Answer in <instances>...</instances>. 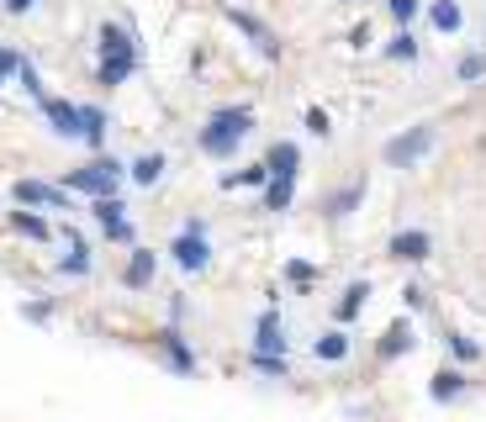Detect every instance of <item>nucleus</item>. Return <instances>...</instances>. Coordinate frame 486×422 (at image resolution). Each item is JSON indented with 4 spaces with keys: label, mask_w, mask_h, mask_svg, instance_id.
I'll use <instances>...</instances> for the list:
<instances>
[{
    "label": "nucleus",
    "mask_w": 486,
    "mask_h": 422,
    "mask_svg": "<svg viewBox=\"0 0 486 422\" xmlns=\"http://www.w3.org/2000/svg\"><path fill=\"white\" fill-rule=\"evenodd\" d=\"M132 69H138V48H132V37L106 22V27H101V69H95V80H101V85H122Z\"/></svg>",
    "instance_id": "nucleus-1"
},
{
    "label": "nucleus",
    "mask_w": 486,
    "mask_h": 422,
    "mask_svg": "<svg viewBox=\"0 0 486 422\" xmlns=\"http://www.w3.org/2000/svg\"><path fill=\"white\" fill-rule=\"evenodd\" d=\"M248 127H254V111L248 106H228V111H212V121H207V132H201V149L207 153H233L248 138Z\"/></svg>",
    "instance_id": "nucleus-2"
},
{
    "label": "nucleus",
    "mask_w": 486,
    "mask_h": 422,
    "mask_svg": "<svg viewBox=\"0 0 486 422\" xmlns=\"http://www.w3.org/2000/svg\"><path fill=\"white\" fill-rule=\"evenodd\" d=\"M428 149H433V127H413V132H402V138L386 143V164L392 169H413Z\"/></svg>",
    "instance_id": "nucleus-3"
},
{
    "label": "nucleus",
    "mask_w": 486,
    "mask_h": 422,
    "mask_svg": "<svg viewBox=\"0 0 486 422\" xmlns=\"http://www.w3.org/2000/svg\"><path fill=\"white\" fill-rule=\"evenodd\" d=\"M69 185L101 201V196H112V190H117V164H112V158H101V164H91V169H74Z\"/></svg>",
    "instance_id": "nucleus-4"
},
{
    "label": "nucleus",
    "mask_w": 486,
    "mask_h": 422,
    "mask_svg": "<svg viewBox=\"0 0 486 422\" xmlns=\"http://www.w3.org/2000/svg\"><path fill=\"white\" fill-rule=\"evenodd\" d=\"M170 254H175L180 270H207V259H212V248H207V238H201V227L180 233V238L170 243Z\"/></svg>",
    "instance_id": "nucleus-5"
},
{
    "label": "nucleus",
    "mask_w": 486,
    "mask_h": 422,
    "mask_svg": "<svg viewBox=\"0 0 486 422\" xmlns=\"http://www.w3.org/2000/svg\"><path fill=\"white\" fill-rule=\"evenodd\" d=\"M16 201H22V206H53V211H69L63 190H53V185H43V180H22V185H16Z\"/></svg>",
    "instance_id": "nucleus-6"
},
{
    "label": "nucleus",
    "mask_w": 486,
    "mask_h": 422,
    "mask_svg": "<svg viewBox=\"0 0 486 422\" xmlns=\"http://www.w3.org/2000/svg\"><path fill=\"white\" fill-rule=\"evenodd\" d=\"M428 248H433V243H428V233H418V227H413V233H396V238L386 243V254H392V259H407V264L428 259Z\"/></svg>",
    "instance_id": "nucleus-7"
},
{
    "label": "nucleus",
    "mask_w": 486,
    "mask_h": 422,
    "mask_svg": "<svg viewBox=\"0 0 486 422\" xmlns=\"http://www.w3.org/2000/svg\"><path fill=\"white\" fill-rule=\"evenodd\" d=\"M265 164H270V175H280V180H296V164H302V153H296V143H275Z\"/></svg>",
    "instance_id": "nucleus-8"
},
{
    "label": "nucleus",
    "mask_w": 486,
    "mask_h": 422,
    "mask_svg": "<svg viewBox=\"0 0 486 422\" xmlns=\"http://www.w3.org/2000/svg\"><path fill=\"white\" fill-rule=\"evenodd\" d=\"M43 111L53 117V127H59L63 138H80V111H74V106H63V101H48V95H43Z\"/></svg>",
    "instance_id": "nucleus-9"
},
{
    "label": "nucleus",
    "mask_w": 486,
    "mask_h": 422,
    "mask_svg": "<svg viewBox=\"0 0 486 422\" xmlns=\"http://www.w3.org/2000/svg\"><path fill=\"white\" fill-rule=\"evenodd\" d=\"M286 349V338H280V322H275V312H265V322L254 332V354H280Z\"/></svg>",
    "instance_id": "nucleus-10"
},
{
    "label": "nucleus",
    "mask_w": 486,
    "mask_h": 422,
    "mask_svg": "<svg viewBox=\"0 0 486 422\" xmlns=\"http://www.w3.org/2000/svg\"><path fill=\"white\" fill-rule=\"evenodd\" d=\"M402 349H413V328H407V322H392V328H386V338L375 343V354H381V360H396Z\"/></svg>",
    "instance_id": "nucleus-11"
},
{
    "label": "nucleus",
    "mask_w": 486,
    "mask_h": 422,
    "mask_svg": "<svg viewBox=\"0 0 486 422\" xmlns=\"http://www.w3.org/2000/svg\"><path fill=\"white\" fill-rule=\"evenodd\" d=\"M228 16H233V22H238V27L248 32V37H254V43H259V53H265V59H275V53H280V48H275V37H270V27H265V22H254V16H243V11H228Z\"/></svg>",
    "instance_id": "nucleus-12"
},
{
    "label": "nucleus",
    "mask_w": 486,
    "mask_h": 422,
    "mask_svg": "<svg viewBox=\"0 0 486 422\" xmlns=\"http://www.w3.org/2000/svg\"><path fill=\"white\" fill-rule=\"evenodd\" d=\"M122 280H127V285H149V280H153V254H149V248H132V259H127Z\"/></svg>",
    "instance_id": "nucleus-13"
},
{
    "label": "nucleus",
    "mask_w": 486,
    "mask_h": 422,
    "mask_svg": "<svg viewBox=\"0 0 486 422\" xmlns=\"http://www.w3.org/2000/svg\"><path fill=\"white\" fill-rule=\"evenodd\" d=\"M428 391H433V401H455V396L465 391V375H460V369H439Z\"/></svg>",
    "instance_id": "nucleus-14"
},
{
    "label": "nucleus",
    "mask_w": 486,
    "mask_h": 422,
    "mask_svg": "<svg viewBox=\"0 0 486 422\" xmlns=\"http://www.w3.org/2000/svg\"><path fill=\"white\" fill-rule=\"evenodd\" d=\"M428 16H433V27H439V32H460V5H455V0H433Z\"/></svg>",
    "instance_id": "nucleus-15"
},
{
    "label": "nucleus",
    "mask_w": 486,
    "mask_h": 422,
    "mask_svg": "<svg viewBox=\"0 0 486 422\" xmlns=\"http://www.w3.org/2000/svg\"><path fill=\"white\" fill-rule=\"evenodd\" d=\"M95 216L106 222V233L127 227V206H122V201H112V196H101V201H95Z\"/></svg>",
    "instance_id": "nucleus-16"
},
{
    "label": "nucleus",
    "mask_w": 486,
    "mask_h": 422,
    "mask_svg": "<svg viewBox=\"0 0 486 422\" xmlns=\"http://www.w3.org/2000/svg\"><path fill=\"white\" fill-rule=\"evenodd\" d=\"M364 296H370V285H349V291H344V302H338V322H355V317H360V306H364Z\"/></svg>",
    "instance_id": "nucleus-17"
},
{
    "label": "nucleus",
    "mask_w": 486,
    "mask_h": 422,
    "mask_svg": "<svg viewBox=\"0 0 486 422\" xmlns=\"http://www.w3.org/2000/svg\"><path fill=\"white\" fill-rule=\"evenodd\" d=\"M344 354H349V338H344L338 328L317 338V360H344Z\"/></svg>",
    "instance_id": "nucleus-18"
},
{
    "label": "nucleus",
    "mask_w": 486,
    "mask_h": 422,
    "mask_svg": "<svg viewBox=\"0 0 486 422\" xmlns=\"http://www.w3.org/2000/svg\"><path fill=\"white\" fill-rule=\"evenodd\" d=\"M265 206H270V211H286V206H291V180L270 175V185H265Z\"/></svg>",
    "instance_id": "nucleus-19"
},
{
    "label": "nucleus",
    "mask_w": 486,
    "mask_h": 422,
    "mask_svg": "<svg viewBox=\"0 0 486 422\" xmlns=\"http://www.w3.org/2000/svg\"><path fill=\"white\" fill-rule=\"evenodd\" d=\"M11 227L27 233V238H37V243H48V222H37V216H27V211H11Z\"/></svg>",
    "instance_id": "nucleus-20"
},
{
    "label": "nucleus",
    "mask_w": 486,
    "mask_h": 422,
    "mask_svg": "<svg viewBox=\"0 0 486 422\" xmlns=\"http://www.w3.org/2000/svg\"><path fill=\"white\" fill-rule=\"evenodd\" d=\"M159 175H164V158H159V153H149V158L132 164V180H138V185H153Z\"/></svg>",
    "instance_id": "nucleus-21"
},
{
    "label": "nucleus",
    "mask_w": 486,
    "mask_h": 422,
    "mask_svg": "<svg viewBox=\"0 0 486 422\" xmlns=\"http://www.w3.org/2000/svg\"><path fill=\"white\" fill-rule=\"evenodd\" d=\"M360 196H364V185H349L344 196H334V201H328V211H334V216H349V211L360 206Z\"/></svg>",
    "instance_id": "nucleus-22"
},
{
    "label": "nucleus",
    "mask_w": 486,
    "mask_h": 422,
    "mask_svg": "<svg viewBox=\"0 0 486 422\" xmlns=\"http://www.w3.org/2000/svg\"><path fill=\"white\" fill-rule=\"evenodd\" d=\"M228 190L233 185H270V164H254V169H243V175H233V180H222Z\"/></svg>",
    "instance_id": "nucleus-23"
},
{
    "label": "nucleus",
    "mask_w": 486,
    "mask_h": 422,
    "mask_svg": "<svg viewBox=\"0 0 486 422\" xmlns=\"http://www.w3.org/2000/svg\"><path fill=\"white\" fill-rule=\"evenodd\" d=\"M386 53H392V59H418V43H413V32H396Z\"/></svg>",
    "instance_id": "nucleus-24"
},
{
    "label": "nucleus",
    "mask_w": 486,
    "mask_h": 422,
    "mask_svg": "<svg viewBox=\"0 0 486 422\" xmlns=\"http://www.w3.org/2000/svg\"><path fill=\"white\" fill-rule=\"evenodd\" d=\"M164 343H170V360L180 364L185 375H190V369H196V360H190V354H185V343H180V338H175V332H164Z\"/></svg>",
    "instance_id": "nucleus-25"
},
{
    "label": "nucleus",
    "mask_w": 486,
    "mask_h": 422,
    "mask_svg": "<svg viewBox=\"0 0 486 422\" xmlns=\"http://www.w3.org/2000/svg\"><path fill=\"white\" fill-rule=\"evenodd\" d=\"M481 74H486L481 53H465V59H460V80H481Z\"/></svg>",
    "instance_id": "nucleus-26"
},
{
    "label": "nucleus",
    "mask_w": 486,
    "mask_h": 422,
    "mask_svg": "<svg viewBox=\"0 0 486 422\" xmlns=\"http://www.w3.org/2000/svg\"><path fill=\"white\" fill-rule=\"evenodd\" d=\"M450 349H455L460 360H481V349H476L471 338H450Z\"/></svg>",
    "instance_id": "nucleus-27"
},
{
    "label": "nucleus",
    "mask_w": 486,
    "mask_h": 422,
    "mask_svg": "<svg viewBox=\"0 0 486 422\" xmlns=\"http://www.w3.org/2000/svg\"><path fill=\"white\" fill-rule=\"evenodd\" d=\"M392 16L396 22H413L418 16V0H392Z\"/></svg>",
    "instance_id": "nucleus-28"
},
{
    "label": "nucleus",
    "mask_w": 486,
    "mask_h": 422,
    "mask_svg": "<svg viewBox=\"0 0 486 422\" xmlns=\"http://www.w3.org/2000/svg\"><path fill=\"white\" fill-rule=\"evenodd\" d=\"M312 264H286V280H296V285H312Z\"/></svg>",
    "instance_id": "nucleus-29"
},
{
    "label": "nucleus",
    "mask_w": 486,
    "mask_h": 422,
    "mask_svg": "<svg viewBox=\"0 0 486 422\" xmlns=\"http://www.w3.org/2000/svg\"><path fill=\"white\" fill-rule=\"evenodd\" d=\"M306 127H312V132H317V138H328V117H323V111H317V106H312V111H306Z\"/></svg>",
    "instance_id": "nucleus-30"
},
{
    "label": "nucleus",
    "mask_w": 486,
    "mask_h": 422,
    "mask_svg": "<svg viewBox=\"0 0 486 422\" xmlns=\"http://www.w3.org/2000/svg\"><path fill=\"white\" fill-rule=\"evenodd\" d=\"M5 5H11V11H16V16H22V11H32V0H5Z\"/></svg>",
    "instance_id": "nucleus-31"
},
{
    "label": "nucleus",
    "mask_w": 486,
    "mask_h": 422,
    "mask_svg": "<svg viewBox=\"0 0 486 422\" xmlns=\"http://www.w3.org/2000/svg\"><path fill=\"white\" fill-rule=\"evenodd\" d=\"M0 85H5V74H0Z\"/></svg>",
    "instance_id": "nucleus-32"
}]
</instances>
